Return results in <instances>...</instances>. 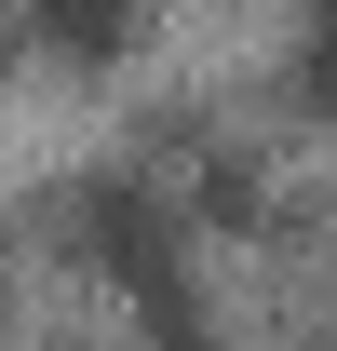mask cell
<instances>
[{"instance_id":"5","label":"cell","mask_w":337,"mask_h":351,"mask_svg":"<svg viewBox=\"0 0 337 351\" xmlns=\"http://www.w3.org/2000/svg\"><path fill=\"white\" fill-rule=\"evenodd\" d=\"M324 351H337V338H324Z\"/></svg>"},{"instance_id":"4","label":"cell","mask_w":337,"mask_h":351,"mask_svg":"<svg viewBox=\"0 0 337 351\" xmlns=\"http://www.w3.org/2000/svg\"><path fill=\"white\" fill-rule=\"evenodd\" d=\"M0 284H14V257H0Z\"/></svg>"},{"instance_id":"2","label":"cell","mask_w":337,"mask_h":351,"mask_svg":"<svg viewBox=\"0 0 337 351\" xmlns=\"http://www.w3.org/2000/svg\"><path fill=\"white\" fill-rule=\"evenodd\" d=\"M14 14H27V41L68 54V68H108V54L135 41V0H14Z\"/></svg>"},{"instance_id":"3","label":"cell","mask_w":337,"mask_h":351,"mask_svg":"<svg viewBox=\"0 0 337 351\" xmlns=\"http://www.w3.org/2000/svg\"><path fill=\"white\" fill-rule=\"evenodd\" d=\"M297 82H310V108H337V0H310V41H297Z\"/></svg>"},{"instance_id":"1","label":"cell","mask_w":337,"mask_h":351,"mask_svg":"<svg viewBox=\"0 0 337 351\" xmlns=\"http://www.w3.org/2000/svg\"><path fill=\"white\" fill-rule=\"evenodd\" d=\"M68 243L122 284V311H135V338H149V351H203V298H189V203H175L149 162L82 176V189H68Z\"/></svg>"}]
</instances>
